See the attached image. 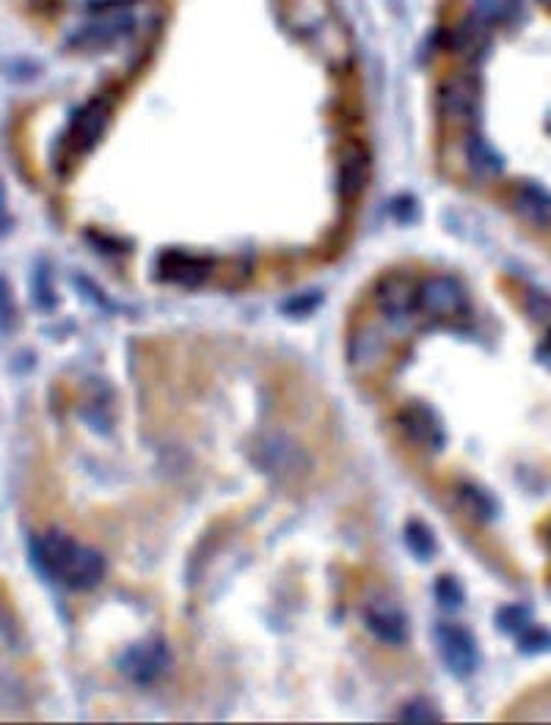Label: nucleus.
I'll use <instances>...</instances> for the list:
<instances>
[{
	"mask_svg": "<svg viewBox=\"0 0 551 725\" xmlns=\"http://www.w3.org/2000/svg\"><path fill=\"white\" fill-rule=\"evenodd\" d=\"M34 560L47 577L75 591H88L105 574V560L88 546L67 538L61 533L41 535L34 540Z\"/></svg>",
	"mask_w": 551,
	"mask_h": 725,
	"instance_id": "nucleus-1",
	"label": "nucleus"
},
{
	"mask_svg": "<svg viewBox=\"0 0 551 725\" xmlns=\"http://www.w3.org/2000/svg\"><path fill=\"white\" fill-rule=\"evenodd\" d=\"M110 117H113V97H110V94H99V97L88 99V103L77 110V117L72 119L70 130H67V155L77 157L86 155L88 150H94L97 141L103 139L105 130H108Z\"/></svg>",
	"mask_w": 551,
	"mask_h": 725,
	"instance_id": "nucleus-2",
	"label": "nucleus"
},
{
	"mask_svg": "<svg viewBox=\"0 0 551 725\" xmlns=\"http://www.w3.org/2000/svg\"><path fill=\"white\" fill-rule=\"evenodd\" d=\"M417 298L419 309L430 314V318L453 320L469 312V296H466L464 285H460L458 278L447 276V273H435L428 282H422Z\"/></svg>",
	"mask_w": 551,
	"mask_h": 725,
	"instance_id": "nucleus-3",
	"label": "nucleus"
},
{
	"mask_svg": "<svg viewBox=\"0 0 551 725\" xmlns=\"http://www.w3.org/2000/svg\"><path fill=\"white\" fill-rule=\"evenodd\" d=\"M441 119L450 124L475 122L480 114V81L475 75H453L441 83L435 97Z\"/></svg>",
	"mask_w": 551,
	"mask_h": 725,
	"instance_id": "nucleus-4",
	"label": "nucleus"
},
{
	"mask_svg": "<svg viewBox=\"0 0 551 725\" xmlns=\"http://www.w3.org/2000/svg\"><path fill=\"white\" fill-rule=\"evenodd\" d=\"M419 290H414L411 276L406 273H390V276L381 282V290H378V307L383 309V314L390 318L392 325H411L414 314L419 309Z\"/></svg>",
	"mask_w": 551,
	"mask_h": 725,
	"instance_id": "nucleus-5",
	"label": "nucleus"
},
{
	"mask_svg": "<svg viewBox=\"0 0 551 725\" xmlns=\"http://www.w3.org/2000/svg\"><path fill=\"white\" fill-rule=\"evenodd\" d=\"M435 643H439L441 659L447 662V667L455 676L475 674L480 654H477L475 638H471L464 627L441 623V627H435Z\"/></svg>",
	"mask_w": 551,
	"mask_h": 725,
	"instance_id": "nucleus-6",
	"label": "nucleus"
},
{
	"mask_svg": "<svg viewBox=\"0 0 551 725\" xmlns=\"http://www.w3.org/2000/svg\"><path fill=\"white\" fill-rule=\"evenodd\" d=\"M209 276V262L185 251H166L157 262V278L180 287H199Z\"/></svg>",
	"mask_w": 551,
	"mask_h": 725,
	"instance_id": "nucleus-7",
	"label": "nucleus"
},
{
	"mask_svg": "<svg viewBox=\"0 0 551 725\" xmlns=\"http://www.w3.org/2000/svg\"><path fill=\"white\" fill-rule=\"evenodd\" d=\"M364 621L367 629H370L378 640H383V643L400 645L408 634L406 616H403L400 607L392 604L390 598H372L364 607Z\"/></svg>",
	"mask_w": 551,
	"mask_h": 725,
	"instance_id": "nucleus-8",
	"label": "nucleus"
},
{
	"mask_svg": "<svg viewBox=\"0 0 551 725\" xmlns=\"http://www.w3.org/2000/svg\"><path fill=\"white\" fill-rule=\"evenodd\" d=\"M400 428L408 439L424 450H441L444 444V428L435 414L424 406H411L400 414Z\"/></svg>",
	"mask_w": 551,
	"mask_h": 725,
	"instance_id": "nucleus-9",
	"label": "nucleus"
},
{
	"mask_svg": "<svg viewBox=\"0 0 551 725\" xmlns=\"http://www.w3.org/2000/svg\"><path fill=\"white\" fill-rule=\"evenodd\" d=\"M386 340L375 329H361L348 340V361L359 372H375L386 359Z\"/></svg>",
	"mask_w": 551,
	"mask_h": 725,
	"instance_id": "nucleus-10",
	"label": "nucleus"
},
{
	"mask_svg": "<svg viewBox=\"0 0 551 725\" xmlns=\"http://www.w3.org/2000/svg\"><path fill=\"white\" fill-rule=\"evenodd\" d=\"M513 210L532 227H551V193L535 182H524L513 197Z\"/></svg>",
	"mask_w": 551,
	"mask_h": 725,
	"instance_id": "nucleus-11",
	"label": "nucleus"
},
{
	"mask_svg": "<svg viewBox=\"0 0 551 725\" xmlns=\"http://www.w3.org/2000/svg\"><path fill=\"white\" fill-rule=\"evenodd\" d=\"M166 662H169L166 649H163L160 643H152V645H135V649H130L128 654H124L122 667L130 679L146 685V681H152L157 674H160L163 667H166Z\"/></svg>",
	"mask_w": 551,
	"mask_h": 725,
	"instance_id": "nucleus-12",
	"label": "nucleus"
},
{
	"mask_svg": "<svg viewBox=\"0 0 551 725\" xmlns=\"http://www.w3.org/2000/svg\"><path fill=\"white\" fill-rule=\"evenodd\" d=\"M128 31H130V20L124 17V14H110V17L88 23L81 34L72 36V45L86 47V50H94V47H108V45H113V41L122 39Z\"/></svg>",
	"mask_w": 551,
	"mask_h": 725,
	"instance_id": "nucleus-13",
	"label": "nucleus"
},
{
	"mask_svg": "<svg viewBox=\"0 0 551 725\" xmlns=\"http://www.w3.org/2000/svg\"><path fill=\"white\" fill-rule=\"evenodd\" d=\"M367 182V152L361 144H348L339 161V191L345 199H356Z\"/></svg>",
	"mask_w": 551,
	"mask_h": 725,
	"instance_id": "nucleus-14",
	"label": "nucleus"
},
{
	"mask_svg": "<svg viewBox=\"0 0 551 725\" xmlns=\"http://www.w3.org/2000/svg\"><path fill=\"white\" fill-rule=\"evenodd\" d=\"M466 155H469V166L480 177H500L505 171V161L482 135H471L466 144Z\"/></svg>",
	"mask_w": 551,
	"mask_h": 725,
	"instance_id": "nucleus-15",
	"label": "nucleus"
},
{
	"mask_svg": "<svg viewBox=\"0 0 551 725\" xmlns=\"http://www.w3.org/2000/svg\"><path fill=\"white\" fill-rule=\"evenodd\" d=\"M488 34H491V28H488L486 23H480L475 14H469V17L455 28L450 45H453L455 52H469V56H475V52H480L482 47L488 45Z\"/></svg>",
	"mask_w": 551,
	"mask_h": 725,
	"instance_id": "nucleus-16",
	"label": "nucleus"
},
{
	"mask_svg": "<svg viewBox=\"0 0 551 725\" xmlns=\"http://www.w3.org/2000/svg\"><path fill=\"white\" fill-rule=\"evenodd\" d=\"M518 9H522V0H471V14L488 28L511 23Z\"/></svg>",
	"mask_w": 551,
	"mask_h": 725,
	"instance_id": "nucleus-17",
	"label": "nucleus"
},
{
	"mask_svg": "<svg viewBox=\"0 0 551 725\" xmlns=\"http://www.w3.org/2000/svg\"><path fill=\"white\" fill-rule=\"evenodd\" d=\"M458 502L471 519H477V522H491V519L496 516V499L480 486H460Z\"/></svg>",
	"mask_w": 551,
	"mask_h": 725,
	"instance_id": "nucleus-18",
	"label": "nucleus"
},
{
	"mask_svg": "<svg viewBox=\"0 0 551 725\" xmlns=\"http://www.w3.org/2000/svg\"><path fill=\"white\" fill-rule=\"evenodd\" d=\"M529 623H532V613H529L524 604H507V607H502L500 613H496V627L505 634H513V638L522 634Z\"/></svg>",
	"mask_w": 551,
	"mask_h": 725,
	"instance_id": "nucleus-19",
	"label": "nucleus"
},
{
	"mask_svg": "<svg viewBox=\"0 0 551 725\" xmlns=\"http://www.w3.org/2000/svg\"><path fill=\"white\" fill-rule=\"evenodd\" d=\"M516 643L522 654H546V651H551V632L546 627L529 623L522 634H516Z\"/></svg>",
	"mask_w": 551,
	"mask_h": 725,
	"instance_id": "nucleus-20",
	"label": "nucleus"
},
{
	"mask_svg": "<svg viewBox=\"0 0 551 725\" xmlns=\"http://www.w3.org/2000/svg\"><path fill=\"white\" fill-rule=\"evenodd\" d=\"M406 544L411 546V551L417 557H430L433 555V535L422 527V524H408L406 530Z\"/></svg>",
	"mask_w": 551,
	"mask_h": 725,
	"instance_id": "nucleus-21",
	"label": "nucleus"
},
{
	"mask_svg": "<svg viewBox=\"0 0 551 725\" xmlns=\"http://www.w3.org/2000/svg\"><path fill=\"white\" fill-rule=\"evenodd\" d=\"M435 596H439L441 607L447 609H458L460 604H464V591H460V585L453 580V577H444V580L435 585Z\"/></svg>",
	"mask_w": 551,
	"mask_h": 725,
	"instance_id": "nucleus-22",
	"label": "nucleus"
},
{
	"mask_svg": "<svg viewBox=\"0 0 551 725\" xmlns=\"http://www.w3.org/2000/svg\"><path fill=\"white\" fill-rule=\"evenodd\" d=\"M524 304H527V312L532 314L535 320H540V323L551 320V298L549 296H543V293H527Z\"/></svg>",
	"mask_w": 551,
	"mask_h": 725,
	"instance_id": "nucleus-23",
	"label": "nucleus"
},
{
	"mask_svg": "<svg viewBox=\"0 0 551 725\" xmlns=\"http://www.w3.org/2000/svg\"><path fill=\"white\" fill-rule=\"evenodd\" d=\"M9 314H12V296H9L7 282L0 278V320L9 318Z\"/></svg>",
	"mask_w": 551,
	"mask_h": 725,
	"instance_id": "nucleus-24",
	"label": "nucleus"
},
{
	"mask_svg": "<svg viewBox=\"0 0 551 725\" xmlns=\"http://www.w3.org/2000/svg\"><path fill=\"white\" fill-rule=\"evenodd\" d=\"M538 361L551 370V331H549V334H546L543 340H540V345H538Z\"/></svg>",
	"mask_w": 551,
	"mask_h": 725,
	"instance_id": "nucleus-25",
	"label": "nucleus"
},
{
	"mask_svg": "<svg viewBox=\"0 0 551 725\" xmlns=\"http://www.w3.org/2000/svg\"><path fill=\"white\" fill-rule=\"evenodd\" d=\"M403 717H406V720H435V714L430 712V709L424 706V703H417V706L408 709V712L403 714Z\"/></svg>",
	"mask_w": 551,
	"mask_h": 725,
	"instance_id": "nucleus-26",
	"label": "nucleus"
},
{
	"mask_svg": "<svg viewBox=\"0 0 551 725\" xmlns=\"http://www.w3.org/2000/svg\"><path fill=\"white\" fill-rule=\"evenodd\" d=\"M7 229H9V218L3 213H0V235L7 233Z\"/></svg>",
	"mask_w": 551,
	"mask_h": 725,
	"instance_id": "nucleus-27",
	"label": "nucleus"
},
{
	"mask_svg": "<svg viewBox=\"0 0 551 725\" xmlns=\"http://www.w3.org/2000/svg\"><path fill=\"white\" fill-rule=\"evenodd\" d=\"M540 3H546V7H551V0H540Z\"/></svg>",
	"mask_w": 551,
	"mask_h": 725,
	"instance_id": "nucleus-28",
	"label": "nucleus"
},
{
	"mask_svg": "<svg viewBox=\"0 0 551 725\" xmlns=\"http://www.w3.org/2000/svg\"><path fill=\"white\" fill-rule=\"evenodd\" d=\"M549 540H551V535H549Z\"/></svg>",
	"mask_w": 551,
	"mask_h": 725,
	"instance_id": "nucleus-29",
	"label": "nucleus"
}]
</instances>
